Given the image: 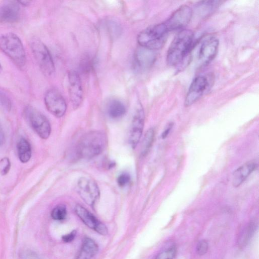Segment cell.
Returning <instances> with one entry per match:
<instances>
[{
	"label": "cell",
	"instance_id": "29",
	"mask_svg": "<svg viewBox=\"0 0 259 259\" xmlns=\"http://www.w3.org/2000/svg\"><path fill=\"white\" fill-rule=\"evenodd\" d=\"M131 177L129 174L123 172L117 178V184L120 187H124L130 182Z\"/></svg>",
	"mask_w": 259,
	"mask_h": 259
},
{
	"label": "cell",
	"instance_id": "28",
	"mask_svg": "<svg viewBox=\"0 0 259 259\" xmlns=\"http://www.w3.org/2000/svg\"><path fill=\"white\" fill-rule=\"evenodd\" d=\"M81 69L84 72H88L93 67V60L88 56L83 58L81 63Z\"/></svg>",
	"mask_w": 259,
	"mask_h": 259
},
{
	"label": "cell",
	"instance_id": "33",
	"mask_svg": "<svg viewBox=\"0 0 259 259\" xmlns=\"http://www.w3.org/2000/svg\"><path fill=\"white\" fill-rule=\"evenodd\" d=\"M173 126V123H170L169 124V125L167 126V128L164 131L163 133L162 134L161 137L162 139H165L167 137L169 133V132L170 131L171 129L172 128Z\"/></svg>",
	"mask_w": 259,
	"mask_h": 259
},
{
	"label": "cell",
	"instance_id": "14",
	"mask_svg": "<svg viewBox=\"0 0 259 259\" xmlns=\"http://www.w3.org/2000/svg\"><path fill=\"white\" fill-rule=\"evenodd\" d=\"M144 124V112L140 104L134 114L130 132L129 141L135 148L138 145L142 135Z\"/></svg>",
	"mask_w": 259,
	"mask_h": 259
},
{
	"label": "cell",
	"instance_id": "23",
	"mask_svg": "<svg viewBox=\"0 0 259 259\" xmlns=\"http://www.w3.org/2000/svg\"><path fill=\"white\" fill-rule=\"evenodd\" d=\"M154 130L149 129L146 133L142 143L141 154L145 156L150 149L154 138Z\"/></svg>",
	"mask_w": 259,
	"mask_h": 259
},
{
	"label": "cell",
	"instance_id": "4",
	"mask_svg": "<svg viewBox=\"0 0 259 259\" xmlns=\"http://www.w3.org/2000/svg\"><path fill=\"white\" fill-rule=\"evenodd\" d=\"M168 32L163 22L153 25L140 32L137 41L140 47L156 51L164 45Z\"/></svg>",
	"mask_w": 259,
	"mask_h": 259
},
{
	"label": "cell",
	"instance_id": "13",
	"mask_svg": "<svg viewBox=\"0 0 259 259\" xmlns=\"http://www.w3.org/2000/svg\"><path fill=\"white\" fill-rule=\"evenodd\" d=\"M74 210L77 215L89 228L102 235L107 234L108 229L105 225L100 222L85 208L80 204H77Z\"/></svg>",
	"mask_w": 259,
	"mask_h": 259
},
{
	"label": "cell",
	"instance_id": "18",
	"mask_svg": "<svg viewBox=\"0 0 259 259\" xmlns=\"http://www.w3.org/2000/svg\"><path fill=\"white\" fill-rule=\"evenodd\" d=\"M98 251V246L97 243L90 238H85L75 259H92Z\"/></svg>",
	"mask_w": 259,
	"mask_h": 259
},
{
	"label": "cell",
	"instance_id": "10",
	"mask_svg": "<svg viewBox=\"0 0 259 259\" xmlns=\"http://www.w3.org/2000/svg\"><path fill=\"white\" fill-rule=\"evenodd\" d=\"M209 81L208 77L204 75H198L193 79L185 97L186 107L191 106L201 98L209 87Z\"/></svg>",
	"mask_w": 259,
	"mask_h": 259
},
{
	"label": "cell",
	"instance_id": "25",
	"mask_svg": "<svg viewBox=\"0 0 259 259\" xmlns=\"http://www.w3.org/2000/svg\"><path fill=\"white\" fill-rule=\"evenodd\" d=\"M176 254V248L172 246L159 253L155 259H173Z\"/></svg>",
	"mask_w": 259,
	"mask_h": 259
},
{
	"label": "cell",
	"instance_id": "5",
	"mask_svg": "<svg viewBox=\"0 0 259 259\" xmlns=\"http://www.w3.org/2000/svg\"><path fill=\"white\" fill-rule=\"evenodd\" d=\"M33 56L42 72L46 76L51 75L55 71V64L47 47L42 41L33 39L30 43Z\"/></svg>",
	"mask_w": 259,
	"mask_h": 259
},
{
	"label": "cell",
	"instance_id": "2",
	"mask_svg": "<svg viewBox=\"0 0 259 259\" xmlns=\"http://www.w3.org/2000/svg\"><path fill=\"white\" fill-rule=\"evenodd\" d=\"M107 143L106 135L103 132H89L79 140L76 149L77 155L83 159L93 158L103 152Z\"/></svg>",
	"mask_w": 259,
	"mask_h": 259
},
{
	"label": "cell",
	"instance_id": "35",
	"mask_svg": "<svg viewBox=\"0 0 259 259\" xmlns=\"http://www.w3.org/2000/svg\"><path fill=\"white\" fill-rule=\"evenodd\" d=\"M2 70H3V67L1 65V64H0V73L2 72Z\"/></svg>",
	"mask_w": 259,
	"mask_h": 259
},
{
	"label": "cell",
	"instance_id": "30",
	"mask_svg": "<svg viewBox=\"0 0 259 259\" xmlns=\"http://www.w3.org/2000/svg\"><path fill=\"white\" fill-rule=\"evenodd\" d=\"M208 243L205 240H203L200 241L197 244L196 251L197 253L199 255H203L205 254L208 249Z\"/></svg>",
	"mask_w": 259,
	"mask_h": 259
},
{
	"label": "cell",
	"instance_id": "12",
	"mask_svg": "<svg viewBox=\"0 0 259 259\" xmlns=\"http://www.w3.org/2000/svg\"><path fill=\"white\" fill-rule=\"evenodd\" d=\"M68 90L70 100L74 109L80 107L83 101V88L79 74L74 70L68 73Z\"/></svg>",
	"mask_w": 259,
	"mask_h": 259
},
{
	"label": "cell",
	"instance_id": "6",
	"mask_svg": "<svg viewBox=\"0 0 259 259\" xmlns=\"http://www.w3.org/2000/svg\"><path fill=\"white\" fill-rule=\"evenodd\" d=\"M25 116L32 129L43 139H48L51 132V127L47 118L32 107H27Z\"/></svg>",
	"mask_w": 259,
	"mask_h": 259
},
{
	"label": "cell",
	"instance_id": "19",
	"mask_svg": "<svg viewBox=\"0 0 259 259\" xmlns=\"http://www.w3.org/2000/svg\"><path fill=\"white\" fill-rule=\"evenodd\" d=\"M107 114L112 118L116 119L122 117L126 112L123 103L118 100L110 101L107 107Z\"/></svg>",
	"mask_w": 259,
	"mask_h": 259
},
{
	"label": "cell",
	"instance_id": "15",
	"mask_svg": "<svg viewBox=\"0 0 259 259\" xmlns=\"http://www.w3.org/2000/svg\"><path fill=\"white\" fill-rule=\"evenodd\" d=\"M20 17L19 4L17 1H9L0 8V21L4 23H13Z\"/></svg>",
	"mask_w": 259,
	"mask_h": 259
},
{
	"label": "cell",
	"instance_id": "7",
	"mask_svg": "<svg viewBox=\"0 0 259 259\" xmlns=\"http://www.w3.org/2000/svg\"><path fill=\"white\" fill-rule=\"evenodd\" d=\"M219 46L218 39L214 36L204 38L198 45L197 60L200 66L209 64L216 56Z\"/></svg>",
	"mask_w": 259,
	"mask_h": 259
},
{
	"label": "cell",
	"instance_id": "26",
	"mask_svg": "<svg viewBox=\"0 0 259 259\" xmlns=\"http://www.w3.org/2000/svg\"><path fill=\"white\" fill-rule=\"evenodd\" d=\"M11 105L9 98L3 92L0 91V107L9 111L11 108Z\"/></svg>",
	"mask_w": 259,
	"mask_h": 259
},
{
	"label": "cell",
	"instance_id": "1",
	"mask_svg": "<svg viewBox=\"0 0 259 259\" xmlns=\"http://www.w3.org/2000/svg\"><path fill=\"white\" fill-rule=\"evenodd\" d=\"M194 40L193 32L188 29L180 31L171 41L166 55V61L169 66L180 64L190 52Z\"/></svg>",
	"mask_w": 259,
	"mask_h": 259
},
{
	"label": "cell",
	"instance_id": "3",
	"mask_svg": "<svg viewBox=\"0 0 259 259\" xmlns=\"http://www.w3.org/2000/svg\"><path fill=\"white\" fill-rule=\"evenodd\" d=\"M0 50L17 66L23 67L26 62V55L23 43L13 32L0 35Z\"/></svg>",
	"mask_w": 259,
	"mask_h": 259
},
{
	"label": "cell",
	"instance_id": "32",
	"mask_svg": "<svg viewBox=\"0 0 259 259\" xmlns=\"http://www.w3.org/2000/svg\"><path fill=\"white\" fill-rule=\"evenodd\" d=\"M76 231L75 230L72 231L70 233L65 235L62 236V240L65 242H70L73 241L76 236Z\"/></svg>",
	"mask_w": 259,
	"mask_h": 259
},
{
	"label": "cell",
	"instance_id": "16",
	"mask_svg": "<svg viewBox=\"0 0 259 259\" xmlns=\"http://www.w3.org/2000/svg\"><path fill=\"white\" fill-rule=\"evenodd\" d=\"M156 58L155 51L141 47L135 53V66L141 70L148 69L153 64Z\"/></svg>",
	"mask_w": 259,
	"mask_h": 259
},
{
	"label": "cell",
	"instance_id": "11",
	"mask_svg": "<svg viewBox=\"0 0 259 259\" xmlns=\"http://www.w3.org/2000/svg\"><path fill=\"white\" fill-rule=\"evenodd\" d=\"M193 11L187 5L178 8L167 19L164 24L168 31L184 28L190 21Z\"/></svg>",
	"mask_w": 259,
	"mask_h": 259
},
{
	"label": "cell",
	"instance_id": "24",
	"mask_svg": "<svg viewBox=\"0 0 259 259\" xmlns=\"http://www.w3.org/2000/svg\"><path fill=\"white\" fill-rule=\"evenodd\" d=\"M66 207L63 204H59L56 206L51 212V217L55 220H64L66 218Z\"/></svg>",
	"mask_w": 259,
	"mask_h": 259
},
{
	"label": "cell",
	"instance_id": "8",
	"mask_svg": "<svg viewBox=\"0 0 259 259\" xmlns=\"http://www.w3.org/2000/svg\"><path fill=\"white\" fill-rule=\"evenodd\" d=\"M77 191L81 199L88 205H94L100 197V190L92 178L81 177L77 183Z\"/></svg>",
	"mask_w": 259,
	"mask_h": 259
},
{
	"label": "cell",
	"instance_id": "27",
	"mask_svg": "<svg viewBox=\"0 0 259 259\" xmlns=\"http://www.w3.org/2000/svg\"><path fill=\"white\" fill-rule=\"evenodd\" d=\"M11 163L9 158L5 157L0 161V174L2 175H6L9 171Z\"/></svg>",
	"mask_w": 259,
	"mask_h": 259
},
{
	"label": "cell",
	"instance_id": "22",
	"mask_svg": "<svg viewBox=\"0 0 259 259\" xmlns=\"http://www.w3.org/2000/svg\"><path fill=\"white\" fill-rule=\"evenodd\" d=\"M256 225L254 222H251L243 230L238 239V244L241 247L245 246L253 235Z\"/></svg>",
	"mask_w": 259,
	"mask_h": 259
},
{
	"label": "cell",
	"instance_id": "34",
	"mask_svg": "<svg viewBox=\"0 0 259 259\" xmlns=\"http://www.w3.org/2000/svg\"><path fill=\"white\" fill-rule=\"evenodd\" d=\"M5 137L4 132L0 125V146L4 144L5 143Z\"/></svg>",
	"mask_w": 259,
	"mask_h": 259
},
{
	"label": "cell",
	"instance_id": "21",
	"mask_svg": "<svg viewBox=\"0 0 259 259\" xmlns=\"http://www.w3.org/2000/svg\"><path fill=\"white\" fill-rule=\"evenodd\" d=\"M18 156L22 163L27 162L31 156V148L28 141L24 138L21 139L17 145Z\"/></svg>",
	"mask_w": 259,
	"mask_h": 259
},
{
	"label": "cell",
	"instance_id": "31",
	"mask_svg": "<svg viewBox=\"0 0 259 259\" xmlns=\"http://www.w3.org/2000/svg\"><path fill=\"white\" fill-rule=\"evenodd\" d=\"M21 256L22 259H40L35 252L30 250L24 251L22 253Z\"/></svg>",
	"mask_w": 259,
	"mask_h": 259
},
{
	"label": "cell",
	"instance_id": "20",
	"mask_svg": "<svg viewBox=\"0 0 259 259\" xmlns=\"http://www.w3.org/2000/svg\"><path fill=\"white\" fill-rule=\"evenodd\" d=\"M221 3V2L218 1H201L196 5V11L201 16L205 17L215 11Z\"/></svg>",
	"mask_w": 259,
	"mask_h": 259
},
{
	"label": "cell",
	"instance_id": "9",
	"mask_svg": "<svg viewBox=\"0 0 259 259\" xmlns=\"http://www.w3.org/2000/svg\"><path fill=\"white\" fill-rule=\"evenodd\" d=\"M44 102L47 110L54 116L60 118L65 114L67 109L66 102L56 89H50L46 93Z\"/></svg>",
	"mask_w": 259,
	"mask_h": 259
},
{
	"label": "cell",
	"instance_id": "17",
	"mask_svg": "<svg viewBox=\"0 0 259 259\" xmlns=\"http://www.w3.org/2000/svg\"><path fill=\"white\" fill-rule=\"evenodd\" d=\"M257 167V163L255 161L250 160L237 168L233 174V186L237 187L241 185Z\"/></svg>",
	"mask_w": 259,
	"mask_h": 259
}]
</instances>
